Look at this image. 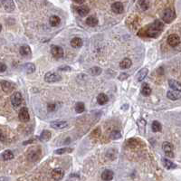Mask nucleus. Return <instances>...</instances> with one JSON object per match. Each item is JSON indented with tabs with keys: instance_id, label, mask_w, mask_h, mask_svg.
Returning <instances> with one entry per match:
<instances>
[{
	"instance_id": "f257e3e1",
	"label": "nucleus",
	"mask_w": 181,
	"mask_h": 181,
	"mask_svg": "<svg viewBox=\"0 0 181 181\" xmlns=\"http://www.w3.org/2000/svg\"><path fill=\"white\" fill-rule=\"evenodd\" d=\"M164 28V24L160 21V20H155L151 25H147L145 28H142L138 33H143L141 36L142 37H152V38H157L160 33H162Z\"/></svg>"
},
{
	"instance_id": "f03ea898",
	"label": "nucleus",
	"mask_w": 181,
	"mask_h": 181,
	"mask_svg": "<svg viewBox=\"0 0 181 181\" xmlns=\"http://www.w3.org/2000/svg\"><path fill=\"white\" fill-rule=\"evenodd\" d=\"M175 18H176V12H175V10H174V8H169L163 12L162 20L164 23L170 24L175 20Z\"/></svg>"
},
{
	"instance_id": "7ed1b4c3",
	"label": "nucleus",
	"mask_w": 181,
	"mask_h": 181,
	"mask_svg": "<svg viewBox=\"0 0 181 181\" xmlns=\"http://www.w3.org/2000/svg\"><path fill=\"white\" fill-rule=\"evenodd\" d=\"M61 80H62V75L55 72H48L44 75V81L49 83H57L61 81Z\"/></svg>"
},
{
	"instance_id": "20e7f679",
	"label": "nucleus",
	"mask_w": 181,
	"mask_h": 181,
	"mask_svg": "<svg viewBox=\"0 0 181 181\" xmlns=\"http://www.w3.org/2000/svg\"><path fill=\"white\" fill-rule=\"evenodd\" d=\"M11 100V104L14 108H17L20 105L23 103V96L21 94V92H14L10 97Z\"/></svg>"
},
{
	"instance_id": "39448f33",
	"label": "nucleus",
	"mask_w": 181,
	"mask_h": 181,
	"mask_svg": "<svg viewBox=\"0 0 181 181\" xmlns=\"http://www.w3.org/2000/svg\"><path fill=\"white\" fill-rule=\"evenodd\" d=\"M1 88H2V90H3L4 92L9 94V93H11L13 91L16 89V85L13 83L9 82V81L2 80V81H1Z\"/></svg>"
},
{
	"instance_id": "423d86ee",
	"label": "nucleus",
	"mask_w": 181,
	"mask_h": 181,
	"mask_svg": "<svg viewBox=\"0 0 181 181\" xmlns=\"http://www.w3.org/2000/svg\"><path fill=\"white\" fill-rule=\"evenodd\" d=\"M1 5L5 12L12 13L16 8V5L14 0H1Z\"/></svg>"
},
{
	"instance_id": "0eeeda50",
	"label": "nucleus",
	"mask_w": 181,
	"mask_h": 181,
	"mask_svg": "<svg viewBox=\"0 0 181 181\" xmlns=\"http://www.w3.org/2000/svg\"><path fill=\"white\" fill-rule=\"evenodd\" d=\"M162 150L165 152L167 157H169V158H174V156H175V155H174V152H173L174 146L170 142H167V141L163 142V144H162Z\"/></svg>"
},
{
	"instance_id": "6e6552de",
	"label": "nucleus",
	"mask_w": 181,
	"mask_h": 181,
	"mask_svg": "<svg viewBox=\"0 0 181 181\" xmlns=\"http://www.w3.org/2000/svg\"><path fill=\"white\" fill-rule=\"evenodd\" d=\"M18 118L22 122H28L30 120L28 109L25 108V107L21 108V110L19 111V113H18Z\"/></svg>"
},
{
	"instance_id": "1a4fd4ad",
	"label": "nucleus",
	"mask_w": 181,
	"mask_h": 181,
	"mask_svg": "<svg viewBox=\"0 0 181 181\" xmlns=\"http://www.w3.org/2000/svg\"><path fill=\"white\" fill-rule=\"evenodd\" d=\"M50 126L55 130H63L68 127V122L64 120H55L50 122Z\"/></svg>"
},
{
	"instance_id": "9d476101",
	"label": "nucleus",
	"mask_w": 181,
	"mask_h": 181,
	"mask_svg": "<svg viewBox=\"0 0 181 181\" xmlns=\"http://www.w3.org/2000/svg\"><path fill=\"white\" fill-rule=\"evenodd\" d=\"M51 53L55 59H60L64 56V49L61 46L55 45L51 48Z\"/></svg>"
},
{
	"instance_id": "9b49d317",
	"label": "nucleus",
	"mask_w": 181,
	"mask_h": 181,
	"mask_svg": "<svg viewBox=\"0 0 181 181\" xmlns=\"http://www.w3.org/2000/svg\"><path fill=\"white\" fill-rule=\"evenodd\" d=\"M167 42L170 46H172V47H175V46L179 44L180 37L178 35H176V33H172V35H169V37H167Z\"/></svg>"
},
{
	"instance_id": "f8f14e48",
	"label": "nucleus",
	"mask_w": 181,
	"mask_h": 181,
	"mask_svg": "<svg viewBox=\"0 0 181 181\" xmlns=\"http://www.w3.org/2000/svg\"><path fill=\"white\" fill-rule=\"evenodd\" d=\"M51 176H52L53 179L61 180L64 176V169H61V167H56V169H53L52 170Z\"/></svg>"
},
{
	"instance_id": "ddd939ff",
	"label": "nucleus",
	"mask_w": 181,
	"mask_h": 181,
	"mask_svg": "<svg viewBox=\"0 0 181 181\" xmlns=\"http://www.w3.org/2000/svg\"><path fill=\"white\" fill-rule=\"evenodd\" d=\"M111 10L115 14H122L124 11V6L122 3L120 2H115L111 5Z\"/></svg>"
},
{
	"instance_id": "4468645a",
	"label": "nucleus",
	"mask_w": 181,
	"mask_h": 181,
	"mask_svg": "<svg viewBox=\"0 0 181 181\" xmlns=\"http://www.w3.org/2000/svg\"><path fill=\"white\" fill-rule=\"evenodd\" d=\"M141 141L139 139H136V138H131L129 140H127L126 142V145L129 147V148H138L139 146H141Z\"/></svg>"
},
{
	"instance_id": "2eb2a0df",
	"label": "nucleus",
	"mask_w": 181,
	"mask_h": 181,
	"mask_svg": "<svg viewBox=\"0 0 181 181\" xmlns=\"http://www.w3.org/2000/svg\"><path fill=\"white\" fill-rule=\"evenodd\" d=\"M149 73V69L148 68H142L140 69L138 73H137V76H136V79H137V82H142L144 81V79L147 77V75H148Z\"/></svg>"
},
{
	"instance_id": "dca6fc26",
	"label": "nucleus",
	"mask_w": 181,
	"mask_h": 181,
	"mask_svg": "<svg viewBox=\"0 0 181 181\" xmlns=\"http://www.w3.org/2000/svg\"><path fill=\"white\" fill-rule=\"evenodd\" d=\"M19 53H20V55L24 57H31L32 55L31 48L28 45H22L19 49Z\"/></svg>"
},
{
	"instance_id": "f3484780",
	"label": "nucleus",
	"mask_w": 181,
	"mask_h": 181,
	"mask_svg": "<svg viewBox=\"0 0 181 181\" xmlns=\"http://www.w3.org/2000/svg\"><path fill=\"white\" fill-rule=\"evenodd\" d=\"M40 153H41V150L39 149H32L29 152H28V157L29 158L32 160V161H36L40 158Z\"/></svg>"
},
{
	"instance_id": "a211bd4d",
	"label": "nucleus",
	"mask_w": 181,
	"mask_h": 181,
	"mask_svg": "<svg viewBox=\"0 0 181 181\" xmlns=\"http://www.w3.org/2000/svg\"><path fill=\"white\" fill-rule=\"evenodd\" d=\"M161 162H162V165L164 166V167H166L167 169H177V165L172 162L171 160L167 159L166 158H161Z\"/></svg>"
},
{
	"instance_id": "6ab92c4d",
	"label": "nucleus",
	"mask_w": 181,
	"mask_h": 181,
	"mask_svg": "<svg viewBox=\"0 0 181 181\" xmlns=\"http://www.w3.org/2000/svg\"><path fill=\"white\" fill-rule=\"evenodd\" d=\"M76 12L79 16H85L89 14L90 8L87 5H80V6H78V8H76Z\"/></svg>"
},
{
	"instance_id": "aec40b11",
	"label": "nucleus",
	"mask_w": 181,
	"mask_h": 181,
	"mask_svg": "<svg viewBox=\"0 0 181 181\" xmlns=\"http://www.w3.org/2000/svg\"><path fill=\"white\" fill-rule=\"evenodd\" d=\"M51 137H52L51 131L48 130H44L41 133V135L39 136V139L41 140V141L46 142V141H48V140H50Z\"/></svg>"
},
{
	"instance_id": "412c9836",
	"label": "nucleus",
	"mask_w": 181,
	"mask_h": 181,
	"mask_svg": "<svg viewBox=\"0 0 181 181\" xmlns=\"http://www.w3.org/2000/svg\"><path fill=\"white\" fill-rule=\"evenodd\" d=\"M167 97L171 100H177L181 98V95H180L179 92L172 90V91H169L167 92Z\"/></svg>"
},
{
	"instance_id": "4be33fe9",
	"label": "nucleus",
	"mask_w": 181,
	"mask_h": 181,
	"mask_svg": "<svg viewBox=\"0 0 181 181\" xmlns=\"http://www.w3.org/2000/svg\"><path fill=\"white\" fill-rule=\"evenodd\" d=\"M22 69L26 73H33L36 72V65L32 63H27L22 65Z\"/></svg>"
},
{
	"instance_id": "5701e85b",
	"label": "nucleus",
	"mask_w": 181,
	"mask_h": 181,
	"mask_svg": "<svg viewBox=\"0 0 181 181\" xmlns=\"http://www.w3.org/2000/svg\"><path fill=\"white\" fill-rule=\"evenodd\" d=\"M140 92H141V94L144 96H150L151 94V88L149 85V83H143L141 85V89H140Z\"/></svg>"
},
{
	"instance_id": "b1692460",
	"label": "nucleus",
	"mask_w": 181,
	"mask_h": 181,
	"mask_svg": "<svg viewBox=\"0 0 181 181\" xmlns=\"http://www.w3.org/2000/svg\"><path fill=\"white\" fill-rule=\"evenodd\" d=\"M169 87L174 90V91H178L179 92H181V83L176 80H169Z\"/></svg>"
},
{
	"instance_id": "393cba45",
	"label": "nucleus",
	"mask_w": 181,
	"mask_h": 181,
	"mask_svg": "<svg viewBox=\"0 0 181 181\" xmlns=\"http://www.w3.org/2000/svg\"><path fill=\"white\" fill-rule=\"evenodd\" d=\"M132 65V61L130 58H124L122 62L120 63V69H129L130 68V66Z\"/></svg>"
},
{
	"instance_id": "a878e982",
	"label": "nucleus",
	"mask_w": 181,
	"mask_h": 181,
	"mask_svg": "<svg viewBox=\"0 0 181 181\" xmlns=\"http://www.w3.org/2000/svg\"><path fill=\"white\" fill-rule=\"evenodd\" d=\"M85 23H86V25H88L89 26H91V27H94V26H96L99 24V20L96 16H91L89 17H87Z\"/></svg>"
},
{
	"instance_id": "bb28decb",
	"label": "nucleus",
	"mask_w": 181,
	"mask_h": 181,
	"mask_svg": "<svg viewBox=\"0 0 181 181\" xmlns=\"http://www.w3.org/2000/svg\"><path fill=\"white\" fill-rule=\"evenodd\" d=\"M83 44V40L81 38H79V37H74V38H72V41H71V45H72V47L73 48H80V47H82Z\"/></svg>"
},
{
	"instance_id": "cd10ccee",
	"label": "nucleus",
	"mask_w": 181,
	"mask_h": 181,
	"mask_svg": "<svg viewBox=\"0 0 181 181\" xmlns=\"http://www.w3.org/2000/svg\"><path fill=\"white\" fill-rule=\"evenodd\" d=\"M49 24L53 27H57L61 24V18L58 16H52L49 19Z\"/></svg>"
},
{
	"instance_id": "c85d7f7f",
	"label": "nucleus",
	"mask_w": 181,
	"mask_h": 181,
	"mask_svg": "<svg viewBox=\"0 0 181 181\" xmlns=\"http://www.w3.org/2000/svg\"><path fill=\"white\" fill-rule=\"evenodd\" d=\"M113 176H114V173H113L111 170L105 169L102 173V180H106V181H109V180H111L113 178Z\"/></svg>"
},
{
	"instance_id": "c756f323",
	"label": "nucleus",
	"mask_w": 181,
	"mask_h": 181,
	"mask_svg": "<svg viewBox=\"0 0 181 181\" xmlns=\"http://www.w3.org/2000/svg\"><path fill=\"white\" fill-rule=\"evenodd\" d=\"M2 159L5 161H8V160H11L14 158V153H13L10 150H6L2 153Z\"/></svg>"
},
{
	"instance_id": "7c9ffc66",
	"label": "nucleus",
	"mask_w": 181,
	"mask_h": 181,
	"mask_svg": "<svg viewBox=\"0 0 181 181\" xmlns=\"http://www.w3.org/2000/svg\"><path fill=\"white\" fill-rule=\"evenodd\" d=\"M138 127H139V130L140 131V133L144 135L145 134V131H146V124H147V122L144 120V119H139L138 122Z\"/></svg>"
},
{
	"instance_id": "2f4dec72",
	"label": "nucleus",
	"mask_w": 181,
	"mask_h": 181,
	"mask_svg": "<svg viewBox=\"0 0 181 181\" xmlns=\"http://www.w3.org/2000/svg\"><path fill=\"white\" fill-rule=\"evenodd\" d=\"M108 96H107L105 93H100L97 96V102L100 105H104L108 102Z\"/></svg>"
},
{
	"instance_id": "473e14b6",
	"label": "nucleus",
	"mask_w": 181,
	"mask_h": 181,
	"mask_svg": "<svg viewBox=\"0 0 181 181\" xmlns=\"http://www.w3.org/2000/svg\"><path fill=\"white\" fill-rule=\"evenodd\" d=\"M151 129L153 130V132H159L162 130V126L160 124V122H158V120H154L151 124Z\"/></svg>"
},
{
	"instance_id": "72a5a7b5",
	"label": "nucleus",
	"mask_w": 181,
	"mask_h": 181,
	"mask_svg": "<svg viewBox=\"0 0 181 181\" xmlns=\"http://www.w3.org/2000/svg\"><path fill=\"white\" fill-rule=\"evenodd\" d=\"M89 72L91 73L92 75H93V76H98V75H100V73L102 72V68H100V67L93 66L92 68H91L89 70Z\"/></svg>"
},
{
	"instance_id": "f704fd0d",
	"label": "nucleus",
	"mask_w": 181,
	"mask_h": 181,
	"mask_svg": "<svg viewBox=\"0 0 181 181\" xmlns=\"http://www.w3.org/2000/svg\"><path fill=\"white\" fill-rule=\"evenodd\" d=\"M138 4H139V6L140 8H141L143 11L145 10H148L149 8H150V3L148 0H139L138 1Z\"/></svg>"
},
{
	"instance_id": "c9c22d12",
	"label": "nucleus",
	"mask_w": 181,
	"mask_h": 181,
	"mask_svg": "<svg viewBox=\"0 0 181 181\" xmlns=\"http://www.w3.org/2000/svg\"><path fill=\"white\" fill-rule=\"evenodd\" d=\"M73 151L72 148H62V149H58L55 151V154L57 155H62V154H67V153H72Z\"/></svg>"
},
{
	"instance_id": "e433bc0d",
	"label": "nucleus",
	"mask_w": 181,
	"mask_h": 181,
	"mask_svg": "<svg viewBox=\"0 0 181 181\" xmlns=\"http://www.w3.org/2000/svg\"><path fill=\"white\" fill-rule=\"evenodd\" d=\"M74 109H75V111L77 113H83L84 111H85V105L83 102H79L75 104V107H74Z\"/></svg>"
},
{
	"instance_id": "4c0bfd02",
	"label": "nucleus",
	"mask_w": 181,
	"mask_h": 181,
	"mask_svg": "<svg viewBox=\"0 0 181 181\" xmlns=\"http://www.w3.org/2000/svg\"><path fill=\"white\" fill-rule=\"evenodd\" d=\"M122 135L120 130H112L111 133V139H122Z\"/></svg>"
},
{
	"instance_id": "58836bf2",
	"label": "nucleus",
	"mask_w": 181,
	"mask_h": 181,
	"mask_svg": "<svg viewBox=\"0 0 181 181\" xmlns=\"http://www.w3.org/2000/svg\"><path fill=\"white\" fill-rule=\"evenodd\" d=\"M56 110V103L55 102H50L47 104V111L49 112H53Z\"/></svg>"
},
{
	"instance_id": "ea45409f",
	"label": "nucleus",
	"mask_w": 181,
	"mask_h": 181,
	"mask_svg": "<svg viewBox=\"0 0 181 181\" xmlns=\"http://www.w3.org/2000/svg\"><path fill=\"white\" fill-rule=\"evenodd\" d=\"M129 78V73H127V72H122V73H120V74L119 75L118 79L120 80V81H125L126 79H128Z\"/></svg>"
},
{
	"instance_id": "a19ab883",
	"label": "nucleus",
	"mask_w": 181,
	"mask_h": 181,
	"mask_svg": "<svg viewBox=\"0 0 181 181\" xmlns=\"http://www.w3.org/2000/svg\"><path fill=\"white\" fill-rule=\"evenodd\" d=\"M58 70H59V71H62V72H70L72 69H71V67H70V66H68V65H64V66H61Z\"/></svg>"
},
{
	"instance_id": "79ce46f5",
	"label": "nucleus",
	"mask_w": 181,
	"mask_h": 181,
	"mask_svg": "<svg viewBox=\"0 0 181 181\" xmlns=\"http://www.w3.org/2000/svg\"><path fill=\"white\" fill-rule=\"evenodd\" d=\"M5 71H6V64H5L4 63H1V64H0V72H4Z\"/></svg>"
},
{
	"instance_id": "37998d69",
	"label": "nucleus",
	"mask_w": 181,
	"mask_h": 181,
	"mask_svg": "<svg viewBox=\"0 0 181 181\" xmlns=\"http://www.w3.org/2000/svg\"><path fill=\"white\" fill-rule=\"evenodd\" d=\"M92 135H94V136H97V137H99V136L100 135V128H97L96 130H93V132H92Z\"/></svg>"
},
{
	"instance_id": "c03bdc74",
	"label": "nucleus",
	"mask_w": 181,
	"mask_h": 181,
	"mask_svg": "<svg viewBox=\"0 0 181 181\" xmlns=\"http://www.w3.org/2000/svg\"><path fill=\"white\" fill-rule=\"evenodd\" d=\"M74 178H77V179H80V176H79V174H71L69 179H73Z\"/></svg>"
},
{
	"instance_id": "a18cd8bd",
	"label": "nucleus",
	"mask_w": 181,
	"mask_h": 181,
	"mask_svg": "<svg viewBox=\"0 0 181 181\" xmlns=\"http://www.w3.org/2000/svg\"><path fill=\"white\" fill-rule=\"evenodd\" d=\"M36 139H38V138H33V139H30V140H27V141H25L24 142V145H26V144H30V143H32V142H33V141H36Z\"/></svg>"
},
{
	"instance_id": "49530a36",
	"label": "nucleus",
	"mask_w": 181,
	"mask_h": 181,
	"mask_svg": "<svg viewBox=\"0 0 181 181\" xmlns=\"http://www.w3.org/2000/svg\"><path fill=\"white\" fill-rule=\"evenodd\" d=\"M72 1L74 3H76V4H83L85 0H72Z\"/></svg>"
}]
</instances>
